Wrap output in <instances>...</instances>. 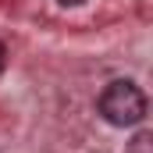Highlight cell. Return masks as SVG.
Listing matches in <instances>:
<instances>
[{"label": "cell", "instance_id": "3", "mask_svg": "<svg viewBox=\"0 0 153 153\" xmlns=\"http://www.w3.org/2000/svg\"><path fill=\"white\" fill-rule=\"evenodd\" d=\"M4 64H7V46L0 43V75H4Z\"/></svg>", "mask_w": 153, "mask_h": 153}, {"label": "cell", "instance_id": "4", "mask_svg": "<svg viewBox=\"0 0 153 153\" xmlns=\"http://www.w3.org/2000/svg\"><path fill=\"white\" fill-rule=\"evenodd\" d=\"M61 4H64V7H82L85 0H61Z\"/></svg>", "mask_w": 153, "mask_h": 153}, {"label": "cell", "instance_id": "2", "mask_svg": "<svg viewBox=\"0 0 153 153\" xmlns=\"http://www.w3.org/2000/svg\"><path fill=\"white\" fill-rule=\"evenodd\" d=\"M125 153H153V135H150V132H135Z\"/></svg>", "mask_w": 153, "mask_h": 153}, {"label": "cell", "instance_id": "1", "mask_svg": "<svg viewBox=\"0 0 153 153\" xmlns=\"http://www.w3.org/2000/svg\"><path fill=\"white\" fill-rule=\"evenodd\" d=\"M96 111H100V117L107 125H114V128H135L146 117V93L135 82H128V78H114L100 93Z\"/></svg>", "mask_w": 153, "mask_h": 153}]
</instances>
